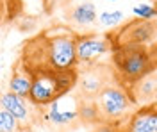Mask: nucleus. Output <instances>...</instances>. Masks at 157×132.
Returning <instances> with one entry per match:
<instances>
[{"mask_svg":"<svg viewBox=\"0 0 157 132\" xmlns=\"http://www.w3.org/2000/svg\"><path fill=\"white\" fill-rule=\"evenodd\" d=\"M125 20V14L123 11L114 9V11H102L98 14V23L104 27V29H114L120 23H123Z\"/></svg>","mask_w":157,"mask_h":132,"instance_id":"obj_16","label":"nucleus"},{"mask_svg":"<svg viewBox=\"0 0 157 132\" xmlns=\"http://www.w3.org/2000/svg\"><path fill=\"white\" fill-rule=\"evenodd\" d=\"M132 14L137 20L152 21L154 18H157V7L154 2H141V4H136L132 7Z\"/></svg>","mask_w":157,"mask_h":132,"instance_id":"obj_17","label":"nucleus"},{"mask_svg":"<svg viewBox=\"0 0 157 132\" xmlns=\"http://www.w3.org/2000/svg\"><path fill=\"white\" fill-rule=\"evenodd\" d=\"M100 116L107 123L127 122V116L132 114V105L136 104L130 91H125L121 86L107 84L102 91L95 96Z\"/></svg>","mask_w":157,"mask_h":132,"instance_id":"obj_1","label":"nucleus"},{"mask_svg":"<svg viewBox=\"0 0 157 132\" xmlns=\"http://www.w3.org/2000/svg\"><path fill=\"white\" fill-rule=\"evenodd\" d=\"M91 2H93V0H91Z\"/></svg>","mask_w":157,"mask_h":132,"instance_id":"obj_23","label":"nucleus"},{"mask_svg":"<svg viewBox=\"0 0 157 132\" xmlns=\"http://www.w3.org/2000/svg\"><path fill=\"white\" fill-rule=\"evenodd\" d=\"M47 66L56 71L75 70L78 66L77 34H47Z\"/></svg>","mask_w":157,"mask_h":132,"instance_id":"obj_3","label":"nucleus"},{"mask_svg":"<svg viewBox=\"0 0 157 132\" xmlns=\"http://www.w3.org/2000/svg\"><path fill=\"white\" fill-rule=\"evenodd\" d=\"M78 107H80V104L73 95H70V93L63 95L61 98L52 102L48 107H45L41 120L54 129H64V127H70L80 120Z\"/></svg>","mask_w":157,"mask_h":132,"instance_id":"obj_6","label":"nucleus"},{"mask_svg":"<svg viewBox=\"0 0 157 132\" xmlns=\"http://www.w3.org/2000/svg\"><path fill=\"white\" fill-rule=\"evenodd\" d=\"M63 96L56 70L52 68H39L34 70V81L29 93V100L34 107H48L52 102Z\"/></svg>","mask_w":157,"mask_h":132,"instance_id":"obj_4","label":"nucleus"},{"mask_svg":"<svg viewBox=\"0 0 157 132\" xmlns=\"http://www.w3.org/2000/svg\"><path fill=\"white\" fill-rule=\"evenodd\" d=\"M155 105H157V104H155Z\"/></svg>","mask_w":157,"mask_h":132,"instance_id":"obj_24","label":"nucleus"},{"mask_svg":"<svg viewBox=\"0 0 157 132\" xmlns=\"http://www.w3.org/2000/svg\"><path fill=\"white\" fill-rule=\"evenodd\" d=\"M113 50V41L105 34H77L78 64L84 68L100 66V61Z\"/></svg>","mask_w":157,"mask_h":132,"instance_id":"obj_5","label":"nucleus"},{"mask_svg":"<svg viewBox=\"0 0 157 132\" xmlns=\"http://www.w3.org/2000/svg\"><path fill=\"white\" fill-rule=\"evenodd\" d=\"M0 109H6L11 112L14 118H18L21 125H30L34 116H32V109H38L30 104L29 98L20 96L13 91H4L2 98H0Z\"/></svg>","mask_w":157,"mask_h":132,"instance_id":"obj_8","label":"nucleus"},{"mask_svg":"<svg viewBox=\"0 0 157 132\" xmlns=\"http://www.w3.org/2000/svg\"><path fill=\"white\" fill-rule=\"evenodd\" d=\"M32 81H34V70L29 68L25 62H20L18 66L13 70V73H11L9 89L7 91H13V93H16V95H20V96L29 98Z\"/></svg>","mask_w":157,"mask_h":132,"instance_id":"obj_12","label":"nucleus"},{"mask_svg":"<svg viewBox=\"0 0 157 132\" xmlns=\"http://www.w3.org/2000/svg\"><path fill=\"white\" fill-rule=\"evenodd\" d=\"M95 132H123V130H118L113 123H104V125H98Z\"/></svg>","mask_w":157,"mask_h":132,"instance_id":"obj_19","label":"nucleus"},{"mask_svg":"<svg viewBox=\"0 0 157 132\" xmlns=\"http://www.w3.org/2000/svg\"><path fill=\"white\" fill-rule=\"evenodd\" d=\"M78 118H80V122H84V123L98 122L102 116H100V109H98L97 102L95 100H82L80 102V107H78Z\"/></svg>","mask_w":157,"mask_h":132,"instance_id":"obj_14","label":"nucleus"},{"mask_svg":"<svg viewBox=\"0 0 157 132\" xmlns=\"http://www.w3.org/2000/svg\"><path fill=\"white\" fill-rule=\"evenodd\" d=\"M157 34V27L152 21H145V20H134L127 23L121 31L118 32V41L120 47H145L147 43L155 38Z\"/></svg>","mask_w":157,"mask_h":132,"instance_id":"obj_7","label":"nucleus"},{"mask_svg":"<svg viewBox=\"0 0 157 132\" xmlns=\"http://www.w3.org/2000/svg\"><path fill=\"white\" fill-rule=\"evenodd\" d=\"M70 21L77 27H91L98 21V13H97V6L91 2V0H86L82 4L75 6L71 13H70Z\"/></svg>","mask_w":157,"mask_h":132,"instance_id":"obj_13","label":"nucleus"},{"mask_svg":"<svg viewBox=\"0 0 157 132\" xmlns=\"http://www.w3.org/2000/svg\"><path fill=\"white\" fill-rule=\"evenodd\" d=\"M118 73L125 82L134 84L152 73V57L145 47H118L113 54Z\"/></svg>","mask_w":157,"mask_h":132,"instance_id":"obj_2","label":"nucleus"},{"mask_svg":"<svg viewBox=\"0 0 157 132\" xmlns=\"http://www.w3.org/2000/svg\"><path fill=\"white\" fill-rule=\"evenodd\" d=\"M130 95L136 104L141 105H155L157 104V75H147L132 84Z\"/></svg>","mask_w":157,"mask_h":132,"instance_id":"obj_11","label":"nucleus"},{"mask_svg":"<svg viewBox=\"0 0 157 132\" xmlns=\"http://www.w3.org/2000/svg\"><path fill=\"white\" fill-rule=\"evenodd\" d=\"M102 73H104L102 66L84 68L78 73V91L86 98H95L107 86V75H102Z\"/></svg>","mask_w":157,"mask_h":132,"instance_id":"obj_10","label":"nucleus"},{"mask_svg":"<svg viewBox=\"0 0 157 132\" xmlns=\"http://www.w3.org/2000/svg\"><path fill=\"white\" fill-rule=\"evenodd\" d=\"M18 132H34V129H32L30 125H21Z\"/></svg>","mask_w":157,"mask_h":132,"instance_id":"obj_20","label":"nucleus"},{"mask_svg":"<svg viewBox=\"0 0 157 132\" xmlns=\"http://www.w3.org/2000/svg\"><path fill=\"white\" fill-rule=\"evenodd\" d=\"M57 75L59 86H61V91L63 95H68L75 86H78V73L77 68L75 70H63V71H56Z\"/></svg>","mask_w":157,"mask_h":132,"instance_id":"obj_15","label":"nucleus"},{"mask_svg":"<svg viewBox=\"0 0 157 132\" xmlns=\"http://www.w3.org/2000/svg\"><path fill=\"white\" fill-rule=\"evenodd\" d=\"M107 2H116V0H107Z\"/></svg>","mask_w":157,"mask_h":132,"instance_id":"obj_22","label":"nucleus"},{"mask_svg":"<svg viewBox=\"0 0 157 132\" xmlns=\"http://www.w3.org/2000/svg\"><path fill=\"white\" fill-rule=\"evenodd\" d=\"M123 132H157V105H141L128 116Z\"/></svg>","mask_w":157,"mask_h":132,"instance_id":"obj_9","label":"nucleus"},{"mask_svg":"<svg viewBox=\"0 0 157 132\" xmlns=\"http://www.w3.org/2000/svg\"><path fill=\"white\" fill-rule=\"evenodd\" d=\"M154 4H155V7H157V0H154Z\"/></svg>","mask_w":157,"mask_h":132,"instance_id":"obj_21","label":"nucleus"},{"mask_svg":"<svg viewBox=\"0 0 157 132\" xmlns=\"http://www.w3.org/2000/svg\"><path fill=\"white\" fill-rule=\"evenodd\" d=\"M21 123L6 109H0V132H18Z\"/></svg>","mask_w":157,"mask_h":132,"instance_id":"obj_18","label":"nucleus"}]
</instances>
